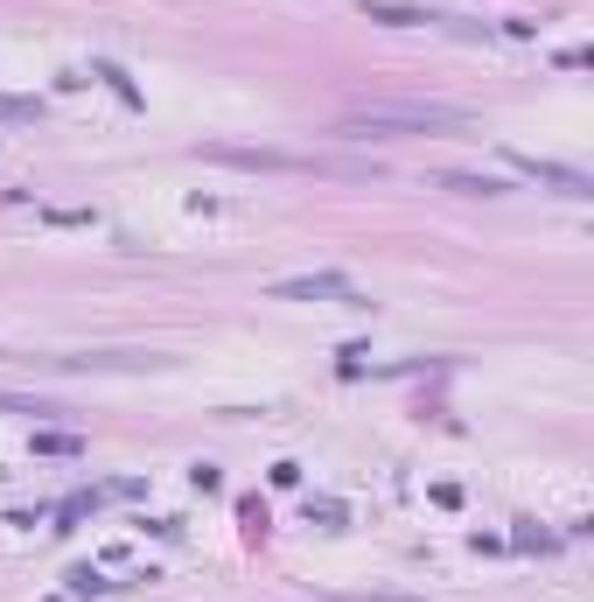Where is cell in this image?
<instances>
[{"label": "cell", "instance_id": "7", "mask_svg": "<svg viewBox=\"0 0 594 602\" xmlns=\"http://www.w3.org/2000/svg\"><path fill=\"white\" fill-rule=\"evenodd\" d=\"M0 357H8V350H0Z\"/></svg>", "mask_w": 594, "mask_h": 602}, {"label": "cell", "instance_id": "4", "mask_svg": "<svg viewBox=\"0 0 594 602\" xmlns=\"http://www.w3.org/2000/svg\"><path fill=\"white\" fill-rule=\"evenodd\" d=\"M363 22H385V29H427V22H440V14H427V8H399V0H363Z\"/></svg>", "mask_w": 594, "mask_h": 602}, {"label": "cell", "instance_id": "6", "mask_svg": "<svg viewBox=\"0 0 594 602\" xmlns=\"http://www.w3.org/2000/svg\"><path fill=\"white\" fill-rule=\"evenodd\" d=\"M343 602H413V595H343Z\"/></svg>", "mask_w": 594, "mask_h": 602}, {"label": "cell", "instance_id": "1", "mask_svg": "<svg viewBox=\"0 0 594 602\" xmlns=\"http://www.w3.org/2000/svg\"><path fill=\"white\" fill-rule=\"evenodd\" d=\"M343 141H413V134H469L462 105H357L336 126Z\"/></svg>", "mask_w": 594, "mask_h": 602}, {"label": "cell", "instance_id": "2", "mask_svg": "<svg viewBox=\"0 0 594 602\" xmlns=\"http://www.w3.org/2000/svg\"><path fill=\"white\" fill-rule=\"evenodd\" d=\"M273 301H350V309H363L350 274H301V280H273Z\"/></svg>", "mask_w": 594, "mask_h": 602}, {"label": "cell", "instance_id": "5", "mask_svg": "<svg viewBox=\"0 0 594 602\" xmlns=\"http://www.w3.org/2000/svg\"><path fill=\"white\" fill-rule=\"evenodd\" d=\"M434 190H455V197H504V182H496V176H462V168H448V176H434Z\"/></svg>", "mask_w": 594, "mask_h": 602}, {"label": "cell", "instance_id": "3", "mask_svg": "<svg viewBox=\"0 0 594 602\" xmlns=\"http://www.w3.org/2000/svg\"><path fill=\"white\" fill-rule=\"evenodd\" d=\"M517 176H531V182H546V190H560V197H594V182L581 176V168H560V161H531V155H511Z\"/></svg>", "mask_w": 594, "mask_h": 602}]
</instances>
